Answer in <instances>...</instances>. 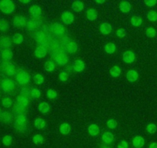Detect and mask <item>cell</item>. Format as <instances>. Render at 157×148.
I'll list each match as a JSON object with an SVG mask.
<instances>
[{"instance_id":"27","label":"cell","mask_w":157,"mask_h":148,"mask_svg":"<svg viewBox=\"0 0 157 148\" xmlns=\"http://www.w3.org/2000/svg\"><path fill=\"white\" fill-rule=\"evenodd\" d=\"M86 15H87V18H88V20L94 21V20H95L98 18V12H97V10L95 9L91 8V9H89L87 11Z\"/></svg>"},{"instance_id":"9","label":"cell","mask_w":157,"mask_h":148,"mask_svg":"<svg viewBox=\"0 0 157 148\" xmlns=\"http://www.w3.org/2000/svg\"><path fill=\"white\" fill-rule=\"evenodd\" d=\"M28 22L26 21V18L22 15H16L14 17L13 25L17 28H23L25 26H27Z\"/></svg>"},{"instance_id":"28","label":"cell","mask_w":157,"mask_h":148,"mask_svg":"<svg viewBox=\"0 0 157 148\" xmlns=\"http://www.w3.org/2000/svg\"><path fill=\"white\" fill-rule=\"evenodd\" d=\"M84 3L81 1H75L72 2V9L75 12H80L84 9Z\"/></svg>"},{"instance_id":"39","label":"cell","mask_w":157,"mask_h":148,"mask_svg":"<svg viewBox=\"0 0 157 148\" xmlns=\"http://www.w3.org/2000/svg\"><path fill=\"white\" fill-rule=\"evenodd\" d=\"M146 35L148 37H150V38H153L156 35V29L153 27H148L146 29Z\"/></svg>"},{"instance_id":"48","label":"cell","mask_w":157,"mask_h":148,"mask_svg":"<svg viewBox=\"0 0 157 148\" xmlns=\"http://www.w3.org/2000/svg\"><path fill=\"white\" fill-rule=\"evenodd\" d=\"M31 95H32V97H33V98L38 99L39 98L40 96H41V92H40L39 89H37V88H34V89H32V90H31Z\"/></svg>"},{"instance_id":"37","label":"cell","mask_w":157,"mask_h":148,"mask_svg":"<svg viewBox=\"0 0 157 148\" xmlns=\"http://www.w3.org/2000/svg\"><path fill=\"white\" fill-rule=\"evenodd\" d=\"M33 80L35 82V84L37 85H40V84H42L44 83V77L41 74L39 73H37L33 77Z\"/></svg>"},{"instance_id":"46","label":"cell","mask_w":157,"mask_h":148,"mask_svg":"<svg viewBox=\"0 0 157 148\" xmlns=\"http://www.w3.org/2000/svg\"><path fill=\"white\" fill-rule=\"evenodd\" d=\"M107 126L109 129H115L117 126V122L115 120H113V119H110L107 122Z\"/></svg>"},{"instance_id":"40","label":"cell","mask_w":157,"mask_h":148,"mask_svg":"<svg viewBox=\"0 0 157 148\" xmlns=\"http://www.w3.org/2000/svg\"><path fill=\"white\" fill-rule=\"evenodd\" d=\"M33 142L37 145L41 144L44 142V137L41 134H35L33 137Z\"/></svg>"},{"instance_id":"41","label":"cell","mask_w":157,"mask_h":148,"mask_svg":"<svg viewBox=\"0 0 157 148\" xmlns=\"http://www.w3.org/2000/svg\"><path fill=\"white\" fill-rule=\"evenodd\" d=\"M2 106L6 108L11 107L12 106V101L9 97H5L2 100Z\"/></svg>"},{"instance_id":"51","label":"cell","mask_w":157,"mask_h":148,"mask_svg":"<svg viewBox=\"0 0 157 148\" xmlns=\"http://www.w3.org/2000/svg\"><path fill=\"white\" fill-rule=\"evenodd\" d=\"M128 147H129L128 143H127V142L124 141V140H122V141H121L119 143H118L117 148H128Z\"/></svg>"},{"instance_id":"14","label":"cell","mask_w":157,"mask_h":148,"mask_svg":"<svg viewBox=\"0 0 157 148\" xmlns=\"http://www.w3.org/2000/svg\"><path fill=\"white\" fill-rule=\"evenodd\" d=\"M135 54L132 51H126L123 55V60L126 63H132L135 61Z\"/></svg>"},{"instance_id":"47","label":"cell","mask_w":157,"mask_h":148,"mask_svg":"<svg viewBox=\"0 0 157 148\" xmlns=\"http://www.w3.org/2000/svg\"><path fill=\"white\" fill-rule=\"evenodd\" d=\"M58 77H59V80H61V81L66 82L68 80L69 75L67 72H65V71H62V72H61L59 73V76Z\"/></svg>"},{"instance_id":"20","label":"cell","mask_w":157,"mask_h":148,"mask_svg":"<svg viewBox=\"0 0 157 148\" xmlns=\"http://www.w3.org/2000/svg\"><path fill=\"white\" fill-rule=\"evenodd\" d=\"M144 143H145V140L144 137L141 136H136L133 139V145L136 148H141L144 146Z\"/></svg>"},{"instance_id":"13","label":"cell","mask_w":157,"mask_h":148,"mask_svg":"<svg viewBox=\"0 0 157 148\" xmlns=\"http://www.w3.org/2000/svg\"><path fill=\"white\" fill-rule=\"evenodd\" d=\"M47 49L44 46H38L35 49V56L37 58H44L47 55Z\"/></svg>"},{"instance_id":"52","label":"cell","mask_w":157,"mask_h":148,"mask_svg":"<svg viewBox=\"0 0 157 148\" xmlns=\"http://www.w3.org/2000/svg\"><path fill=\"white\" fill-rule=\"evenodd\" d=\"M149 148H157V143H156V142L151 143L150 144V146H149Z\"/></svg>"},{"instance_id":"6","label":"cell","mask_w":157,"mask_h":148,"mask_svg":"<svg viewBox=\"0 0 157 148\" xmlns=\"http://www.w3.org/2000/svg\"><path fill=\"white\" fill-rule=\"evenodd\" d=\"M55 62L59 66H64L68 63V57L63 52H58L54 56Z\"/></svg>"},{"instance_id":"16","label":"cell","mask_w":157,"mask_h":148,"mask_svg":"<svg viewBox=\"0 0 157 148\" xmlns=\"http://www.w3.org/2000/svg\"><path fill=\"white\" fill-rule=\"evenodd\" d=\"M65 50L68 53H75L78 50V44L74 41H69L66 43Z\"/></svg>"},{"instance_id":"55","label":"cell","mask_w":157,"mask_h":148,"mask_svg":"<svg viewBox=\"0 0 157 148\" xmlns=\"http://www.w3.org/2000/svg\"><path fill=\"white\" fill-rule=\"evenodd\" d=\"M103 148H110V147H103Z\"/></svg>"},{"instance_id":"36","label":"cell","mask_w":157,"mask_h":148,"mask_svg":"<svg viewBox=\"0 0 157 148\" xmlns=\"http://www.w3.org/2000/svg\"><path fill=\"white\" fill-rule=\"evenodd\" d=\"M44 69L48 72H52L55 69V64L52 61H47L44 63Z\"/></svg>"},{"instance_id":"2","label":"cell","mask_w":157,"mask_h":148,"mask_svg":"<svg viewBox=\"0 0 157 148\" xmlns=\"http://www.w3.org/2000/svg\"><path fill=\"white\" fill-rule=\"evenodd\" d=\"M14 126H15L16 130L19 133H23L26 130V128H27V118L25 116V114L17 116Z\"/></svg>"},{"instance_id":"35","label":"cell","mask_w":157,"mask_h":148,"mask_svg":"<svg viewBox=\"0 0 157 148\" xmlns=\"http://www.w3.org/2000/svg\"><path fill=\"white\" fill-rule=\"evenodd\" d=\"M104 49H105V51L107 53L112 54L115 52V50H116V46H115L114 43H108L107 44H106Z\"/></svg>"},{"instance_id":"43","label":"cell","mask_w":157,"mask_h":148,"mask_svg":"<svg viewBox=\"0 0 157 148\" xmlns=\"http://www.w3.org/2000/svg\"><path fill=\"white\" fill-rule=\"evenodd\" d=\"M9 23L7 21L4 19H2L0 21V29H1L2 32H6L9 29Z\"/></svg>"},{"instance_id":"29","label":"cell","mask_w":157,"mask_h":148,"mask_svg":"<svg viewBox=\"0 0 157 148\" xmlns=\"http://www.w3.org/2000/svg\"><path fill=\"white\" fill-rule=\"evenodd\" d=\"M38 109L41 113H47L50 110V106L47 102H41L38 104Z\"/></svg>"},{"instance_id":"21","label":"cell","mask_w":157,"mask_h":148,"mask_svg":"<svg viewBox=\"0 0 157 148\" xmlns=\"http://www.w3.org/2000/svg\"><path fill=\"white\" fill-rule=\"evenodd\" d=\"M138 76H139L138 72H136V70H133V69L129 70L128 72H127V79L129 82H130V83L136 81L138 79Z\"/></svg>"},{"instance_id":"44","label":"cell","mask_w":157,"mask_h":148,"mask_svg":"<svg viewBox=\"0 0 157 148\" xmlns=\"http://www.w3.org/2000/svg\"><path fill=\"white\" fill-rule=\"evenodd\" d=\"M12 137L9 135H6L2 138V143L5 145V146H10L12 144Z\"/></svg>"},{"instance_id":"18","label":"cell","mask_w":157,"mask_h":148,"mask_svg":"<svg viewBox=\"0 0 157 148\" xmlns=\"http://www.w3.org/2000/svg\"><path fill=\"white\" fill-rule=\"evenodd\" d=\"M1 56L2 59L5 62H9L12 59V57H13V52H12V51L9 49H3L1 52Z\"/></svg>"},{"instance_id":"15","label":"cell","mask_w":157,"mask_h":148,"mask_svg":"<svg viewBox=\"0 0 157 148\" xmlns=\"http://www.w3.org/2000/svg\"><path fill=\"white\" fill-rule=\"evenodd\" d=\"M40 25H41V21L39 20V18H33V19H30L29 21H28L26 27L29 30H35L37 28L39 27Z\"/></svg>"},{"instance_id":"3","label":"cell","mask_w":157,"mask_h":148,"mask_svg":"<svg viewBox=\"0 0 157 148\" xmlns=\"http://www.w3.org/2000/svg\"><path fill=\"white\" fill-rule=\"evenodd\" d=\"M15 9V4L10 0H2L0 2V10L5 14L13 13Z\"/></svg>"},{"instance_id":"45","label":"cell","mask_w":157,"mask_h":148,"mask_svg":"<svg viewBox=\"0 0 157 148\" xmlns=\"http://www.w3.org/2000/svg\"><path fill=\"white\" fill-rule=\"evenodd\" d=\"M147 132L150 133V134H155L157 130V127L154 123H150V124L147 125Z\"/></svg>"},{"instance_id":"38","label":"cell","mask_w":157,"mask_h":148,"mask_svg":"<svg viewBox=\"0 0 157 148\" xmlns=\"http://www.w3.org/2000/svg\"><path fill=\"white\" fill-rule=\"evenodd\" d=\"M147 18L151 22L157 21V12L154 10H151L147 13Z\"/></svg>"},{"instance_id":"8","label":"cell","mask_w":157,"mask_h":148,"mask_svg":"<svg viewBox=\"0 0 157 148\" xmlns=\"http://www.w3.org/2000/svg\"><path fill=\"white\" fill-rule=\"evenodd\" d=\"M35 40L39 44H46L48 42V35L44 31H38L35 34Z\"/></svg>"},{"instance_id":"19","label":"cell","mask_w":157,"mask_h":148,"mask_svg":"<svg viewBox=\"0 0 157 148\" xmlns=\"http://www.w3.org/2000/svg\"><path fill=\"white\" fill-rule=\"evenodd\" d=\"M100 31H101V32L103 35H108V34H110L111 32L112 26L109 23H104L100 26Z\"/></svg>"},{"instance_id":"1","label":"cell","mask_w":157,"mask_h":148,"mask_svg":"<svg viewBox=\"0 0 157 148\" xmlns=\"http://www.w3.org/2000/svg\"><path fill=\"white\" fill-rule=\"evenodd\" d=\"M15 80L18 84L21 86H25L29 84L31 80L30 75L26 70L22 69H20L17 70L16 74H15Z\"/></svg>"},{"instance_id":"5","label":"cell","mask_w":157,"mask_h":148,"mask_svg":"<svg viewBox=\"0 0 157 148\" xmlns=\"http://www.w3.org/2000/svg\"><path fill=\"white\" fill-rule=\"evenodd\" d=\"M1 89L5 92H12L15 89V82L9 79H4L1 82Z\"/></svg>"},{"instance_id":"33","label":"cell","mask_w":157,"mask_h":148,"mask_svg":"<svg viewBox=\"0 0 157 148\" xmlns=\"http://www.w3.org/2000/svg\"><path fill=\"white\" fill-rule=\"evenodd\" d=\"M23 40H24V38H23V35L21 33H15L12 37V41L15 44H21Z\"/></svg>"},{"instance_id":"31","label":"cell","mask_w":157,"mask_h":148,"mask_svg":"<svg viewBox=\"0 0 157 148\" xmlns=\"http://www.w3.org/2000/svg\"><path fill=\"white\" fill-rule=\"evenodd\" d=\"M130 22H131V24L133 25V26L137 27V26H140L142 24L143 20L142 18H141L140 16H139V15H133L131 18V21Z\"/></svg>"},{"instance_id":"26","label":"cell","mask_w":157,"mask_h":148,"mask_svg":"<svg viewBox=\"0 0 157 148\" xmlns=\"http://www.w3.org/2000/svg\"><path fill=\"white\" fill-rule=\"evenodd\" d=\"M100 127L97 124H91L88 127V133L90 136L96 137L100 134Z\"/></svg>"},{"instance_id":"24","label":"cell","mask_w":157,"mask_h":148,"mask_svg":"<svg viewBox=\"0 0 157 148\" xmlns=\"http://www.w3.org/2000/svg\"><path fill=\"white\" fill-rule=\"evenodd\" d=\"M119 7L121 12H124V13H128L130 11V9H131V5H130L129 2L122 1L120 3Z\"/></svg>"},{"instance_id":"4","label":"cell","mask_w":157,"mask_h":148,"mask_svg":"<svg viewBox=\"0 0 157 148\" xmlns=\"http://www.w3.org/2000/svg\"><path fill=\"white\" fill-rule=\"evenodd\" d=\"M1 69L2 72L8 76H13L17 72L15 66L10 62H3L1 65Z\"/></svg>"},{"instance_id":"22","label":"cell","mask_w":157,"mask_h":148,"mask_svg":"<svg viewBox=\"0 0 157 148\" xmlns=\"http://www.w3.org/2000/svg\"><path fill=\"white\" fill-rule=\"evenodd\" d=\"M0 44H1V48L3 49H9L12 45V40L8 36H3L1 38V41H0Z\"/></svg>"},{"instance_id":"30","label":"cell","mask_w":157,"mask_h":148,"mask_svg":"<svg viewBox=\"0 0 157 148\" xmlns=\"http://www.w3.org/2000/svg\"><path fill=\"white\" fill-rule=\"evenodd\" d=\"M59 130L61 134H63V135H67V134H68L71 131L70 124L67 123H62V124L60 126Z\"/></svg>"},{"instance_id":"32","label":"cell","mask_w":157,"mask_h":148,"mask_svg":"<svg viewBox=\"0 0 157 148\" xmlns=\"http://www.w3.org/2000/svg\"><path fill=\"white\" fill-rule=\"evenodd\" d=\"M121 73V69L119 66H114L110 69V74L113 77H118Z\"/></svg>"},{"instance_id":"49","label":"cell","mask_w":157,"mask_h":148,"mask_svg":"<svg viewBox=\"0 0 157 148\" xmlns=\"http://www.w3.org/2000/svg\"><path fill=\"white\" fill-rule=\"evenodd\" d=\"M116 34L119 38H124L126 35V30L124 29H123V28H120V29H118L117 30Z\"/></svg>"},{"instance_id":"42","label":"cell","mask_w":157,"mask_h":148,"mask_svg":"<svg viewBox=\"0 0 157 148\" xmlns=\"http://www.w3.org/2000/svg\"><path fill=\"white\" fill-rule=\"evenodd\" d=\"M46 95H47L48 98V99H50V100H54V99H55L57 97L58 93H57V92L55 90V89H50L47 91Z\"/></svg>"},{"instance_id":"34","label":"cell","mask_w":157,"mask_h":148,"mask_svg":"<svg viewBox=\"0 0 157 148\" xmlns=\"http://www.w3.org/2000/svg\"><path fill=\"white\" fill-rule=\"evenodd\" d=\"M34 124H35V126L37 128V129H43V128L45 126L46 123H45V121H44L43 119L37 118L36 120H35Z\"/></svg>"},{"instance_id":"53","label":"cell","mask_w":157,"mask_h":148,"mask_svg":"<svg viewBox=\"0 0 157 148\" xmlns=\"http://www.w3.org/2000/svg\"><path fill=\"white\" fill-rule=\"evenodd\" d=\"M96 3H99V4H103V3H104V1H98V0H96Z\"/></svg>"},{"instance_id":"25","label":"cell","mask_w":157,"mask_h":148,"mask_svg":"<svg viewBox=\"0 0 157 148\" xmlns=\"http://www.w3.org/2000/svg\"><path fill=\"white\" fill-rule=\"evenodd\" d=\"M0 117H1L2 121L5 123H10V122L12 120V113H10L9 112H6V111H2V112L1 113Z\"/></svg>"},{"instance_id":"54","label":"cell","mask_w":157,"mask_h":148,"mask_svg":"<svg viewBox=\"0 0 157 148\" xmlns=\"http://www.w3.org/2000/svg\"><path fill=\"white\" fill-rule=\"evenodd\" d=\"M20 2L23 3V4H27V3H29V1H20Z\"/></svg>"},{"instance_id":"17","label":"cell","mask_w":157,"mask_h":148,"mask_svg":"<svg viewBox=\"0 0 157 148\" xmlns=\"http://www.w3.org/2000/svg\"><path fill=\"white\" fill-rule=\"evenodd\" d=\"M84 67H85V65H84V63L81 60H76L74 61L73 69L76 72H82L84 69Z\"/></svg>"},{"instance_id":"11","label":"cell","mask_w":157,"mask_h":148,"mask_svg":"<svg viewBox=\"0 0 157 148\" xmlns=\"http://www.w3.org/2000/svg\"><path fill=\"white\" fill-rule=\"evenodd\" d=\"M61 20L65 25H71L74 23L75 16L71 12L66 11L61 14Z\"/></svg>"},{"instance_id":"7","label":"cell","mask_w":157,"mask_h":148,"mask_svg":"<svg viewBox=\"0 0 157 148\" xmlns=\"http://www.w3.org/2000/svg\"><path fill=\"white\" fill-rule=\"evenodd\" d=\"M51 31L55 34V35L58 36H61L64 34L65 32V28L63 25H61L59 23H53L51 26Z\"/></svg>"},{"instance_id":"10","label":"cell","mask_w":157,"mask_h":148,"mask_svg":"<svg viewBox=\"0 0 157 148\" xmlns=\"http://www.w3.org/2000/svg\"><path fill=\"white\" fill-rule=\"evenodd\" d=\"M29 103V97L24 95V94H20L16 97V104L21 106L23 108H26Z\"/></svg>"},{"instance_id":"50","label":"cell","mask_w":157,"mask_h":148,"mask_svg":"<svg viewBox=\"0 0 157 148\" xmlns=\"http://www.w3.org/2000/svg\"><path fill=\"white\" fill-rule=\"evenodd\" d=\"M145 4L147 5L150 7H153L154 6H156L157 4V1L156 0H145Z\"/></svg>"},{"instance_id":"12","label":"cell","mask_w":157,"mask_h":148,"mask_svg":"<svg viewBox=\"0 0 157 148\" xmlns=\"http://www.w3.org/2000/svg\"><path fill=\"white\" fill-rule=\"evenodd\" d=\"M29 12L34 18H39L41 15V9L38 5H32L29 8Z\"/></svg>"},{"instance_id":"23","label":"cell","mask_w":157,"mask_h":148,"mask_svg":"<svg viewBox=\"0 0 157 148\" xmlns=\"http://www.w3.org/2000/svg\"><path fill=\"white\" fill-rule=\"evenodd\" d=\"M113 139H114V137H113V134L108 132V131L104 133V134L102 135V140L106 144H110L111 143H113Z\"/></svg>"}]
</instances>
